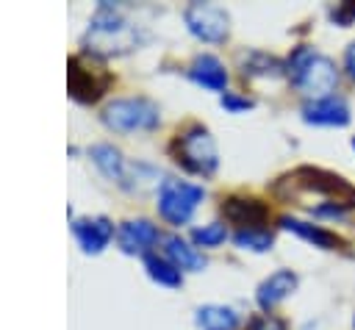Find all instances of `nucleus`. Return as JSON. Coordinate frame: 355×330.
<instances>
[{"label":"nucleus","mask_w":355,"mask_h":330,"mask_svg":"<svg viewBox=\"0 0 355 330\" xmlns=\"http://www.w3.org/2000/svg\"><path fill=\"white\" fill-rule=\"evenodd\" d=\"M141 42L139 28L130 25L122 11L111 3H100V8L92 17V25L83 36L86 50L97 53V55H116V53H128Z\"/></svg>","instance_id":"f257e3e1"},{"label":"nucleus","mask_w":355,"mask_h":330,"mask_svg":"<svg viewBox=\"0 0 355 330\" xmlns=\"http://www.w3.org/2000/svg\"><path fill=\"white\" fill-rule=\"evenodd\" d=\"M286 75L288 80L302 92L308 94V100H319V97H327L336 92V83H338V69L336 64L316 53L313 47L302 44L297 47L288 61H286Z\"/></svg>","instance_id":"f03ea898"},{"label":"nucleus","mask_w":355,"mask_h":330,"mask_svg":"<svg viewBox=\"0 0 355 330\" xmlns=\"http://www.w3.org/2000/svg\"><path fill=\"white\" fill-rule=\"evenodd\" d=\"M300 191H311L324 197V208L316 216H341L347 211H355V186H349L341 175H333L327 169H313V166H300L291 175L283 177Z\"/></svg>","instance_id":"7ed1b4c3"},{"label":"nucleus","mask_w":355,"mask_h":330,"mask_svg":"<svg viewBox=\"0 0 355 330\" xmlns=\"http://www.w3.org/2000/svg\"><path fill=\"white\" fill-rule=\"evenodd\" d=\"M172 155H175V161H178L183 169H189V172H194V175H202V177L214 175L216 166H219L216 141H214L211 130H208L205 125H197V122L189 125V128H183V130L175 136V141H172Z\"/></svg>","instance_id":"20e7f679"},{"label":"nucleus","mask_w":355,"mask_h":330,"mask_svg":"<svg viewBox=\"0 0 355 330\" xmlns=\"http://www.w3.org/2000/svg\"><path fill=\"white\" fill-rule=\"evenodd\" d=\"M103 125L116 133H133V130H153L161 122L158 105L147 97H119L111 100L103 108Z\"/></svg>","instance_id":"39448f33"},{"label":"nucleus","mask_w":355,"mask_h":330,"mask_svg":"<svg viewBox=\"0 0 355 330\" xmlns=\"http://www.w3.org/2000/svg\"><path fill=\"white\" fill-rule=\"evenodd\" d=\"M202 197H205L202 186L166 177L158 186V214L169 225H186L191 219V214L197 211V205L202 202Z\"/></svg>","instance_id":"423d86ee"},{"label":"nucleus","mask_w":355,"mask_h":330,"mask_svg":"<svg viewBox=\"0 0 355 330\" xmlns=\"http://www.w3.org/2000/svg\"><path fill=\"white\" fill-rule=\"evenodd\" d=\"M183 22L200 42H225L230 33V17L216 3H189L183 8Z\"/></svg>","instance_id":"0eeeda50"},{"label":"nucleus","mask_w":355,"mask_h":330,"mask_svg":"<svg viewBox=\"0 0 355 330\" xmlns=\"http://www.w3.org/2000/svg\"><path fill=\"white\" fill-rule=\"evenodd\" d=\"M67 83H69V94L78 103H94L100 100L108 86H111V75L105 69H92L89 64H83L80 58H69V72H67Z\"/></svg>","instance_id":"6e6552de"},{"label":"nucleus","mask_w":355,"mask_h":330,"mask_svg":"<svg viewBox=\"0 0 355 330\" xmlns=\"http://www.w3.org/2000/svg\"><path fill=\"white\" fill-rule=\"evenodd\" d=\"M302 119L308 125H324V128H344L349 122V105L338 94H327L319 100L302 103Z\"/></svg>","instance_id":"1a4fd4ad"},{"label":"nucleus","mask_w":355,"mask_h":330,"mask_svg":"<svg viewBox=\"0 0 355 330\" xmlns=\"http://www.w3.org/2000/svg\"><path fill=\"white\" fill-rule=\"evenodd\" d=\"M72 233H75V238H78V244H80L83 252L97 255L114 238V225L105 216H92V219L86 216V219H75L72 222Z\"/></svg>","instance_id":"9d476101"},{"label":"nucleus","mask_w":355,"mask_h":330,"mask_svg":"<svg viewBox=\"0 0 355 330\" xmlns=\"http://www.w3.org/2000/svg\"><path fill=\"white\" fill-rule=\"evenodd\" d=\"M222 214H225L227 222L239 225V230L263 227V222L269 219V208L255 197H227L222 202Z\"/></svg>","instance_id":"9b49d317"},{"label":"nucleus","mask_w":355,"mask_h":330,"mask_svg":"<svg viewBox=\"0 0 355 330\" xmlns=\"http://www.w3.org/2000/svg\"><path fill=\"white\" fill-rule=\"evenodd\" d=\"M161 238V233H158V227L153 225V222H147V219H128V222H122V227L116 230V241H119V247L125 250V252H130V255H147V250L155 244Z\"/></svg>","instance_id":"f8f14e48"},{"label":"nucleus","mask_w":355,"mask_h":330,"mask_svg":"<svg viewBox=\"0 0 355 330\" xmlns=\"http://www.w3.org/2000/svg\"><path fill=\"white\" fill-rule=\"evenodd\" d=\"M300 277L291 272V269H277L272 272L266 280H261V286L255 288V302L263 308V311H272L275 305H280L294 288H297Z\"/></svg>","instance_id":"ddd939ff"},{"label":"nucleus","mask_w":355,"mask_h":330,"mask_svg":"<svg viewBox=\"0 0 355 330\" xmlns=\"http://www.w3.org/2000/svg\"><path fill=\"white\" fill-rule=\"evenodd\" d=\"M189 78H191L197 86L208 89V92H225V86H227V69H225V64H222L216 55H211V53H202V55H197V58L191 61Z\"/></svg>","instance_id":"4468645a"},{"label":"nucleus","mask_w":355,"mask_h":330,"mask_svg":"<svg viewBox=\"0 0 355 330\" xmlns=\"http://www.w3.org/2000/svg\"><path fill=\"white\" fill-rule=\"evenodd\" d=\"M164 258L172 261L180 272H200L205 266V255L197 250L194 241H186L180 236H166L164 238Z\"/></svg>","instance_id":"2eb2a0df"},{"label":"nucleus","mask_w":355,"mask_h":330,"mask_svg":"<svg viewBox=\"0 0 355 330\" xmlns=\"http://www.w3.org/2000/svg\"><path fill=\"white\" fill-rule=\"evenodd\" d=\"M280 227L297 233L300 238H305L308 244L322 247V250H336V247H341V238H338L336 233L324 230L322 225H311V222H305V219H297V216H283V219H280Z\"/></svg>","instance_id":"dca6fc26"},{"label":"nucleus","mask_w":355,"mask_h":330,"mask_svg":"<svg viewBox=\"0 0 355 330\" xmlns=\"http://www.w3.org/2000/svg\"><path fill=\"white\" fill-rule=\"evenodd\" d=\"M194 322L200 330H236L239 327V313L230 305H200L194 313Z\"/></svg>","instance_id":"f3484780"},{"label":"nucleus","mask_w":355,"mask_h":330,"mask_svg":"<svg viewBox=\"0 0 355 330\" xmlns=\"http://www.w3.org/2000/svg\"><path fill=\"white\" fill-rule=\"evenodd\" d=\"M89 155H92V161H94V166L108 177V180H125V158H122V153L114 147V144H94L92 150H89Z\"/></svg>","instance_id":"a211bd4d"},{"label":"nucleus","mask_w":355,"mask_h":330,"mask_svg":"<svg viewBox=\"0 0 355 330\" xmlns=\"http://www.w3.org/2000/svg\"><path fill=\"white\" fill-rule=\"evenodd\" d=\"M144 269H147V275H150L155 283H161V286L178 288V286L183 283V272H180L172 261H166L164 255H153V252H147V255H144Z\"/></svg>","instance_id":"6ab92c4d"},{"label":"nucleus","mask_w":355,"mask_h":330,"mask_svg":"<svg viewBox=\"0 0 355 330\" xmlns=\"http://www.w3.org/2000/svg\"><path fill=\"white\" fill-rule=\"evenodd\" d=\"M233 241H236V247H241V250L266 252V250L272 247L275 236H272V230H266V227H244V230H236V233H233Z\"/></svg>","instance_id":"aec40b11"},{"label":"nucleus","mask_w":355,"mask_h":330,"mask_svg":"<svg viewBox=\"0 0 355 330\" xmlns=\"http://www.w3.org/2000/svg\"><path fill=\"white\" fill-rule=\"evenodd\" d=\"M241 72L244 75H280V61L266 55V53H247L241 55Z\"/></svg>","instance_id":"412c9836"},{"label":"nucleus","mask_w":355,"mask_h":330,"mask_svg":"<svg viewBox=\"0 0 355 330\" xmlns=\"http://www.w3.org/2000/svg\"><path fill=\"white\" fill-rule=\"evenodd\" d=\"M225 238H227V227L222 222H208V225L191 230V241L197 247H219Z\"/></svg>","instance_id":"4be33fe9"},{"label":"nucleus","mask_w":355,"mask_h":330,"mask_svg":"<svg viewBox=\"0 0 355 330\" xmlns=\"http://www.w3.org/2000/svg\"><path fill=\"white\" fill-rule=\"evenodd\" d=\"M330 19H333L336 25H341V28L352 25V22H355V0H347V3L333 6V8H330Z\"/></svg>","instance_id":"5701e85b"},{"label":"nucleus","mask_w":355,"mask_h":330,"mask_svg":"<svg viewBox=\"0 0 355 330\" xmlns=\"http://www.w3.org/2000/svg\"><path fill=\"white\" fill-rule=\"evenodd\" d=\"M219 103H222V108L230 111V114H239V111L252 108V100H250V97H241V94H236V92H225V94L219 97Z\"/></svg>","instance_id":"b1692460"},{"label":"nucleus","mask_w":355,"mask_h":330,"mask_svg":"<svg viewBox=\"0 0 355 330\" xmlns=\"http://www.w3.org/2000/svg\"><path fill=\"white\" fill-rule=\"evenodd\" d=\"M247 330H286V322L277 319L275 313H261L255 319H250Z\"/></svg>","instance_id":"393cba45"},{"label":"nucleus","mask_w":355,"mask_h":330,"mask_svg":"<svg viewBox=\"0 0 355 330\" xmlns=\"http://www.w3.org/2000/svg\"><path fill=\"white\" fill-rule=\"evenodd\" d=\"M344 69H347V75L355 80V42L344 50Z\"/></svg>","instance_id":"a878e982"},{"label":"nucleus","mask_w":355,"mask_h":330,"mask_svg":"<svg viewBox=\"0 0 355 330\" xmlns=\"http://www.w3.org/2000/svg\"><path fill=\"white\" fill-rule=\"evenodd\" d=\"M352 150H355V136H352Z\"/></svg>","instance_id":"bb28decb"},{"label":"nucleus","mask_w":355,"mask_h":330,"mask_svg":"<svg viewBox=\"0 0 355 330\" xmlns=\"http://www.w3.org/2000/svg\"><path fill=\"white\" fill-rule=\"evenodd\" d=\"M352 324H355V319H352Z\"/></svg>","instance_id":"cd10ccee"}]
</instances>
